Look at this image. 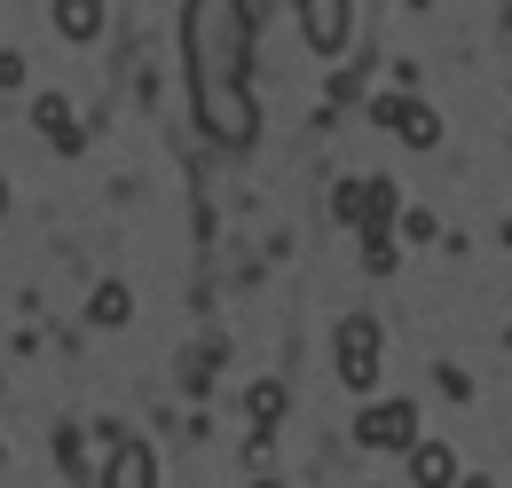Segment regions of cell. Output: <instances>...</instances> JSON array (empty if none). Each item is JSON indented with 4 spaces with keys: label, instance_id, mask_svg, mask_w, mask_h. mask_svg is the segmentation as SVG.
<instances>
[{
    "label": "cell",
    "instance_id": "6da1fadb",
    "mask_svg": "<svg viewBox=\"0 0 512 488\" xmlns=\"http://www.w3.org/2000/svg\"><path fill=\"white\" fill-rule=\"evenodd\" d=\"M64 24H71V32H87V24H95V0H64Z\"/></svg>",
    "mask_w": 512,
    "mask_h": 488
}]
</instances>
